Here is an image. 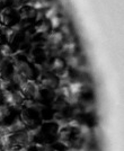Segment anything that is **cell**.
Returning <instances> with one entry per match:
<instances>
[{
    "instance_id": "cell-1",
    "label": "cell",
    "mask_w": 124,
    "mask_h": 151,
    "mask_svg": "<svg viewBox=\"0 0 124 151\" xmlns=\"http://www.w3.org/2000/svg\"><path fill=\"white\" fill-rule=\"evenodd\" d=\"M8 108L6 106H1L0 105V120H2V119H5L6 116H8Z\"/></svg>"
},
{
    "instance_id": "cell-2",
    "label": "cell",
    "mask_w": 124,
    "mask_h": 151,
    "mask_svg": "<svg viewBox=\"0 0 124 151\" xmlns=\"http://www.w3.org/2000/svg\"><path fill=\"white\" fill-rule=\"evenodd\" d=\"M5 151H18V150H16V149H14V148H8V149H6Z\"/></svg>"
}]
</instances>
